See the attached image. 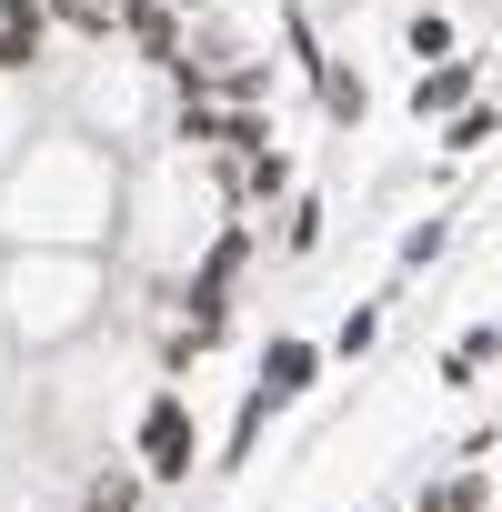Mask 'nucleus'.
Segmentation results:
<instances>
[{"instance_id":"20e7f679","label":"nucleus","mask_w":502,"mask_h":512,"mask_svg":"<svg viewBox=\"0 0 502 512\" xmlns=\"http://www.w3.org/2000/svg\"><path fill=\"white\" fill-rule=\"evenodd\" d=\"M41 51V0H0V71H21Z\"/></svg>"},{"instance_id":"39448f33","label":"nucleus","mask_w":502,"mask_h":512,"mask_svg":"<svg viewBox=\"0 0 502 512\" xmlns=\"http://www.w3.org/2000/svg\"><path fill=\"white\" fill-rule=\"evenodd\" d=\"M312 81H322V111H332V121H362V71H342V61H312Z\"/></svg>"},{"instance_id":"423d86ee","label":"nucleus","mask_w":502,"mask_h":512,"mask_svg":"<svg viewBox=\"0 0 502 512\" xmlns=\"http://www.w3.org/2000/svg\"><path fill=\"white\" fill-rule=\"evenodd\" d=\"M482 141H492V111H452L442 121V151H482Z\"/></svg>"},{"instance_id":"1a4fd4ad","label":"nucleus","mask_w":502,"mask_h":512,"mask_svg":"<svg viewBox=\"0 0 502 512\" xmlns=\"http://www.w3.org/2000/svg\"><path fill=\"white\" fill-rule=\"evenodd\" d=\"M482 502H492V492H482V482H452V492H422V502H412V512H482Z\"/></svg>"},{"instance_id":"9b49d317","label":"nucleus","mask_w":502,"mask_h":512,"mask_svg":"<svg viewBox=\"0 0 502 512\" xmlns=\"http://www.w3.org/2000/svg\"><path fill=\"white\" fill-rule=\"evenodd\" d=\"M61 21L71 31H111V0H61Z\"/></svg>"},{"instance_id":"6e6552de","label":"nucleus","mask_w":502,"mask_h":512,"mask_svg":"<svg viewBox=\"0 0 502 512\" xmlns=\"http://www.w3.org/2000/svg\"><path fill=\"white\" fill-rule=\"evenodd\" d=\"M282 241L312 251V241H322V201H292V211H282Z\"/></svg>"},{"instance_id":"0eeeda50","label":"nucleus","mask_w":502,"mask_h":512,"mask_svg":"<svg viewBox=\"0 0 502 512\" xmlns=\"http://www.w3.org/2000/svg\"><path fill=\"white\" fill-rule=\"evenodd\" d=\"M412 51H422V61H452V21L422 11V21H412Z\"/></svg>"},{"instance_id":"7ed1b4c3","label":"nucleus","mask_w":502,"mask_h":512,"mask_svg":"<svg viewBox=\"0 0 502 512\" xmlns=\"http://www.w3.org/2000/svg\"><path fill=\"white\" fill-rule=\"evenodd\" d=\"M472 101V61H432L422 81H412V121H442V111H462Z\"/></svg>"},{"instance_id":"f257e3e1","label":"nucleus","mask_w":502,"mask_h":512,"mask_svg":"<svg viewBox=\"0 0 502 512\" xmlns=\"http://www.w3.org/2000/svg\"><path fill=\"white\" fill-rule=\"evenodd\" d=\"M141 462H151V482H191L201 432H191V402H181V392H151V412H141Z\"/></svg>"},{"instance_id":"9d476101","label":"nucleus","mask_w":502,"mask_h":512,"mask_svg":"<svg viewBox=\"0 0 502 512\" xmlns=\"http://www.w3.org/2000/svg\"><path fill=\"white\" fill-rule=\"evenodd\" d=\"M372 342H382V312H352V322L332 332V352H372Z\"/></svg>"},{"instance_id":"f03ea898","label":"nucleus","mask_w":502,"mask_h":512,"mask_svg":"<svg viewBox=\"0 0 502 512\" xmlns=\"http://www.w3.org/2000/svg\"><path fill=\"white\" fill-rule=\"evenodd\" d=\"M312 382H322V342H302V332H282V342L262 352V382H251V392H262V402L282 412V402H302Z\"/></svg>"},{"instance_id":"f8f14e48","label":"nucleus","mask_w":502,"mask_h":512,"mask_svg":"<svg viewBox=\"0 0 502 512\" xmlns=\"http://www.w3.org/2000/svg\"><path fill=\"white\" fill-rule=\"evenodd\" d=\"M131 502H141V482H101V492H91L81 512H131Z\"/></svg>"}]
</instances>
